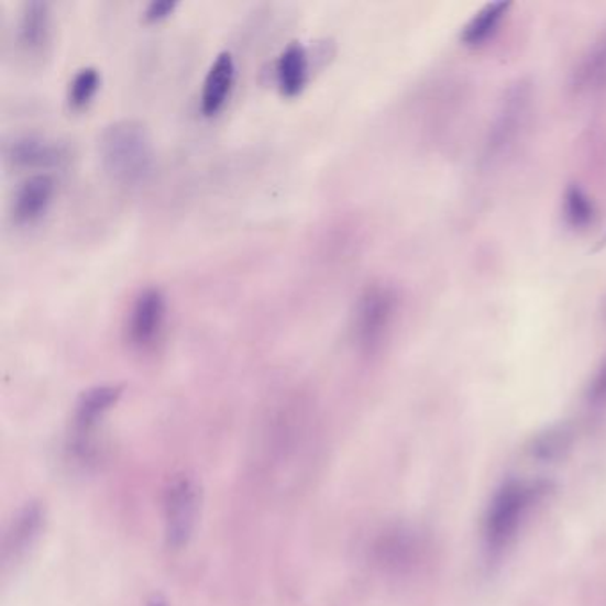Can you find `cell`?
Segmentation results:
<instances>
[{"label": "cell", "instance_id": "obj_1", "mask_svg": "<svg viewBox=\"0 0 606 606\" xmlns=\"http://www.w3.org/2000/svg\"><path fill=\"white\" fill-rule=\"evenodd\" d=\"M103 172L121 186H140L155 166V146L143 121H112L98 137Z\"/></svg>", "mask_w": 606, "mask_h": 606}, {"label": "cell", "instance_id": "obj_2", "mask_svg": "<svg viewBox=\"0 0 606 606\" xmlns=\"http://www.w3.org/2000/svg\"><path fill=\"white\" fill-rule=\"evenodd\" d=\"M533 103L536 88L532 80L524 77L505 89L500 106L496 109L484 140L482 163L493 166L509 157L519 141L524 140L525 132L532 121Z\"/></svg>", "mask_w": 606, "mask_h": 606}, {"label": "cell", "instance_id": "obj_3", "mask_svg": "<svg viewBox=\"0 0 606 606\" xmlns=\"http://www.w3.org/2000/svg\"><path fill=\"white\" fill-rule=\"evenodd\" d=\"M398 316L397 290L385 283H372L357 297L352 313V339L360 351L374 354L392 334Z\"/></svg>", "mask_w": 606, "mask_h": 606}, {"label": "cell", "instance_id": "obj_4", "mask_svg": "<svg viewBox=\"0 0 606 606\" xmlns=\"http://www.w3.org/2000/svg\"><path fill=\"white\" fill-rule=\"evenodd\" d=\"M167 302L164 291L146 287L134 297L126 316V342L135 351H152L163 337L166 326Z\"/></svg>", "mask_w": 606, "mask_h": 606}, {"label": "cell", "instance_id": "obj_5", "mask_svg": "<svg viewBox=\"0 0 606 606\" xmlns=\"http://www.w3.org/2000/svg\"><path fill=\"white\" fill-rule=\"evenodd\" d=\"M166 537L172 548H184L195 532L199 513V493L190 477H178L167 487Z\"/></svg>", "mask_w": 606, "mask_h": 606}, {"label": "cell", "instance_id": "obj_6", "mask_svg": "<svg viewBox=\"0 0 606 606\" xmlns=\"http://www.w3.org/2000/svg\"><path fill=\"white\" fill-rule=\"evenodd\" d=\"M5 163L16 169H48L65 166L70 161V148L60 141L47 140L43 135H16L5 144Z\"/></svg>", "mask_w": 606, "mask_h": 606}, {"label": "cell", "instance_id": "obj_7", "mask_svg": "<svg viewBox=\"0 0 606 606\" xmlns=\"http://www.w3.org/2000/svg\"><path fill=\"white\" fill-rule=\"evenodd\" d=\"M121 394H123L121 386L106 385L95 386L80 395L77 409H75V429H77L75 450H77V454L86 458L93 452L89 436L98 426L100 418L120 400Z\"/></svg>", "mask_w": 606, "mask_h": 606}, {"label": "cell", "instance_id": "obj_8", "mask_svg": "<svg viewBox=\"0 0 606 606\" xmlns=\"http://www.w3.org/2000/svg\"><path fill=\"white\" fill-rule=\"evenodd\" d=\"M574 97L596 98L606 93V29L583 51L570 75Z\"/></svg>", "mask_w": 606, "mask_h": 606}, {"label": "cell", "instance_id": "obj_9", "mask_svg": "<svg viewBox=\"0 0 606 606\" xmlns=\"http://www.w3.org/2000/svg\"><path fill=\"white\" fill-rule=\"evenodd\" d=\"M56 196V180L48 173H34L20 184L11 203V218L20 227L34 224L48 212Z\"/></svg>", "mask_w": 606, "mask_h": 606}, {"label": "cell", "instance_id": "obj_10", "mask_svg": "<svg viewBox=\"0 0 606 606\" xmlns=\"http://www.w3.org/2000/svg\"><path fill=\"white\" fill-rule=\"evenodd\" d=\"M52 37L51 5L43 0H29L20 8L16 20V43L25 56L40 57L47 52Z\"/></svg>", "mask_w": 606, "mask_h": 606}, {"label": "cell", "instance_id": "obj_11", "mask_svg": "<svg viewBox=\"0 0 606 606\" xmlns=\"http://www.w3.org/2000/svg\"><path fill=\"white\" fill-rule=\"evenodd\" d=\"M233 82H235V59L232 52H219L207 71L203 91H201V111L205 117H216L221 111L232 93Z\"/></svg>", "mask_w": 606, "mask_h": 606}, {"label": "cell", "instance_id": "obj_12", "mask_svg": "<svg viewBox=\"0 0 606 606\" xmlns=\"http://www.w3.org/2000/svg\"><path fill=\"white\" fill-rule=\"evenodd\" d=\"M45 524V510L40 504H27L11 524L4 541L5 562H16L33 548Z\"/></svg>", "mask_w": 606, "mask_h": 606}, {"label": "cell", "instance_id": "obj_13", "mask_svg": "<svg viewBox=\"0 0 606 606\" xmlns=\"http://www.w3.org/2000/svg\"><path fill=\"white\" fill-rule=\"evenodd\" d=\"M513 10V2H491L473 14L461 31V43L467 48L486 47L500 33L502 25Z\"/></svg>", "mask_w": 606, "mask_h": 606}, {"label": "cell", "instance_id": "obj_14", "mask_svg": "<svg viewBox=\"0 0 606 606\" xmlns=\"http://www.w3.org/2000/svg\"><path fill=\"white\" fill-rule=\"evenodd\" d=\"M276 77L285 97H297L305 89L310 77V59L301 42H290L283 48L276 65Z\"/></svg>", "mask_w": 606, "mask_h": 606}, {"label": "cell", "instance_id": "obj_15", "mask_svg": "<svg viewBox=\"0 0 606 606\" xmlns=\"http://www.w3.org/2000/svg\"><path fill=\"white\" fill-rule=\"evenodd\" d=\"M562 218L574 232H585L596 222V203L579 184L565 187L562 196Z\"/></svg>", "mask_w": 606, "mask_h": 606}, {"label": "cell", "instance_id": "obj_16", "mask_svg": "<svg viewBox=\"0 0 606 606\" xmlns=\"http://www.w3.org/2000/svg\"><path fill=\"white\" fill-rule=\"evenodd\" d=\"M102 84V75L95 66H84L71 77L66 89V102L71 111H82L91 103Z\"/></svg>", "mask_w": 606, "mask_h": 606}, {"label": "cell", "instance_id": "obj_17", "mask_svg": "<svg viewBox=\"0 0 606 606\" xmlns=\"http://www.w3.org/2000/svg\"><path fill=\"white\" fill-rule=\"evenodd\" d=\"M178 8V0H152L143 11L144 22H161V20L167 19L169 14L175 13Z\"/></svg>", "mask_w": 606, "mask_h": 606}]
</instances>
